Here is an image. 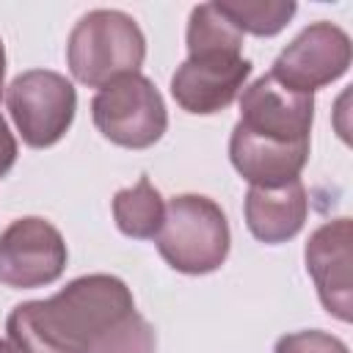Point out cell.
<instances>
[{
    "label": "cell",
    "mask_w": 353,
    "mask_h": 353,
    "mask_svg": "<svg viewBox=\"0 0 353 353\" xmlns=\"http://www.w3.org/2000/svg\"><path fill=\"white\" fill-rule=\"evenodd\" d=\"M251 74V61L243 52H201L188 55V61L171 77V94L188 113H218L223 110L245 77Z\"/></svg>",
    "instance_id": "obj_9"
},
{
    "label": "cell",
    "mask_w": 353,
    "mask_h": 353,
    "mask_svg": "<svg viewBox=\"0 0 353 353\" xmlns=\"http://www.w3.org/2000/svg\"><path fill=\"white\" fill-rule=\"evenodd\" d=\"M113 218H116V226L127 237H138V240L157 237L163 218H165V204L157 188H152L146 174L132 188H124L116 193Z\"/></svg>",
    "instance_id": "obj_13"
},
{
    "label": "cell",
    "mask_w": 353,
    "mask_h": 353,
    "mask_svg": "<svg viewBox=\"0 0 353 353\" xmlns=\"http://www.w3.org/2000/svg\"><path fill=\"white\" fill-rule=\"evenodd\" d=\"M14 160H17V141H14V135L8 132L6 119L0 116V176H6V174L11 171Z\"/></svg>",
    "instance_id": "obj_17"
},
{
    "label": "cell",
    "mask_w": 353,
    "mask_h": 353,
    "mask_svg": "<svg viewBox=\"0 0 353 353\" xmlns=\"http://www.w3.org/2000/svg\"><path fill=\"white\" fill-rule=\"evenodd\" d=\"M3 72H6V52H3V41H0V91H3Z\"/></svg>",
    "instance_id": "obj_19"
},
{
    "label": "cell",
    "mask_w": 353,
    "mask_h": 353,
    "mask_svg": "<svg viewBox=\"0 0 353 353\" xmlns=\"http://www.w3.org/2000/svg\"><path fill=\"white\" fill-rule=\"evenodd\" d=\"M312 116H314L312 94L292 91L281 85L273 74H265L243 91L237 124L262 138L298 143V141H309Z\"/></svg>",
    "instance_id": "obj_8"
},
{
    "label": "cell",
    "mask_w": 353,
    "mask_h": 353,
    "mask_svg": "<svg viewBox=\"0 0 353 353\" xmlns=\"http://www.w3.org/2000/svg\"><path fill=\"white\" fill-rule=\"evenodd\" d=\"M0 353H28V350H22V347H17L11 339H0Z\"/></svg>",
    "instance_id": "obj_18"
},
{
    "label": "cell",
    "mask_w": 353,
    "mask_h": 353,
    "mask_svg": "<svg viewBox=\"0 0 353 353\" xmlns=\"http://www.w3.org/2000/svg\"><path fill=\"white\" fill-rule=\"evenodd\" d=\"M8 113L22 132V141L33 149L58 143L72 127L77 110L74 85L50 69H30L11 80L6 88Z\"/></svg>",
    "instance_id": "obj_5"
},
{
    "label": "cell",
    "mask_w": 353,
    "mask_h": 353,
    "mask_svg": "<svg viewBox=\"0 0 353 353\" xmlns=\"http://www.w3.org/2000/svg\"><path fill=\"white\" fill-rule=\"evenodd\" d=\"M8 339L28 353H154V328L135 312L132 292L116 276L94 273L47 301L14 306Z\"/></svg>",
    "instance_id": "obj_1"
},
{
    "label": "cell",
    "mask_w": 353,
    "mask_h": 353,
    "mask_svg": "<svg viewBox=\"0 0 353 353\" xmlns=\"http://www.w3.org/2000/svg\"><path fill=\"white\" fill-rule=\"evenodd\" d=\"M229 157L232 165L240 171L243 179L251 182V188H281L287 182H295L309 160V141L284 143L273 138L254 135L234 124L232 141H229Z\"/></svg>",
    "instance_id": "obj_11"
},
{
    "label": "cell",
    "mask_w": 353,
    "mask_h": 353,
    "mask_svg": "<svg viewBox=\"0 0 353 353\" xmlns=\"http://www.w3.org/2000/svg\"><path fill=\"white\" fill-rule=\"evenodd\" d=\"M306 190L301 179L281 188H251L245 196V223L262 243H284L295 237L306 221Z\"/></svg>",
    "instance_id": "obj_12"
},
{
    "label": "cell",
    "mask_w": 353,
    "mask_h": 353,
    "mask_svg": "<svg viewBox=\"0 0 353 353\" xmlns=\"http://www.w3.org/2000/svg\"><path fill=\"white\" fill-rule=\"evenodd\" d=\"M215 6L240 33L254 36H276L295 14V3L290 0H226Z\"/></svg>",
    "instance_id": "obj_15"
},
{
    "label": "cell",
    "mask_w": 353,
    "mask_h": 353,
    "mask_svg": "<svg viewBox=\"0 0 353 353\" xmlns=\"http://www.w3.org/2000/svg\"><path fill=\"white\" fill-rule=\"evenodd\" d=\"M350 66V39L331 22L309 25L292 44L281 50L270 74L301 94H312L320 85L342 77Z\"/></svg>",
    "instance_id": "obj_7"
},
{
    "label": "cell",
    "mask_w": 353,
    "mask_h": 353,
    "mask_svg": "<svg viewBox=\"0 0 353 353\" xmlns=\"http://www.w3.org/2000/svg\"><path fill=\"white\" fill-rule=\"evenodd\" d=\"M353 226L350 218L323 223L306 243V270L314 279L317 295L334 317L350 323L353 317Z\"/></svg>",
    "instance_id": "obj_10"
},
{
    "label": "cell",
    "mask_w": 353,
    "mask_h": 353,
    "mask_svg": "<svg viewBox=\"0 0 353 353\" xmlns=\"http://www.w3.org/2000/svg\"><path fill=\"white\" fill-rule=\"evenodd\" d=\"M276 353H347V347L325 331H298L281 336Z\"/></svg>",
    "instance_id": "obj_16"
},
{
    "label": "cell",
    "mask_w": 353,
    "mask_h": 353,
    "mask_svg": "<svg viewBox=\"0 0 353 353\" xmlns=\"http://www.w3.org/2000/svg\"><path fill=\"white\" fill-rule=\"evenodd\" d=\"M97 130L127 149H146L157 143L168 127L160 91L143 74H121L102 85L91 99Z\"/></svg>",
    "instance_id": "obj_4"
},
{
    "label": "cell",
    "mask_w": 353,
    "mask_h": 353,
    "mask_svg": "<svg viewBox=\"0 0 353 353\" xmlns=\"http://www.w3.org/2000/svg\"><path fill=\"white\" fill-rule=\"evenodd\" d=\"M188 52H243V33L218 11L215 3H201L190 11Z\"/></svg>",
    "instance_id": "obj_14"
},
{
    "label": "cell",
    "mask_w": 353,
    "mask_h": 353,
    "mask_svg": "<svg viewBox=\"0 0 353 353\" xmlns=\"http://www.w3.org/2000/svg\"><path fill=\"white\" fill-rule=\"evenodd\" d=\"M160 256L179 273H210L229 254V223L223 210L207 196H174L165 204L163 226L154 237Z\"/></svg>",
    "instance_id": "obj_3"
},
{
    "label": "cell",
    "mask_w": 353,
    "mask_h": 353,
    "mask_svg": "<svg viewBox=\"0 0 353 353\" xmlns=\"http://www.w3.org/2000/svg\"><path fill=\"white\" fill-rule=\"evenodd\" d=\"M66 243L44 218H19L0 234V284L33 290L61 279Z\"/></svg>",
    "instance_id": "obj_6"
},
{
    "label": "cell",
    "mask_w": 353,
    "mask_h": 353,
    "mask_svg": "<svg viewBox=\"0 0 353 353\" xmlns=\"http://www.w3.org/2000/svg\"><path fill=\"white\" fill-rule=\"evenodd\" d=\"M146 41L132 17L97 8L88 11L72 30L66 61L72 74L91 88H102L121 74H135L143 63Z\"/></svg>",
    "instance_id": "obj_2"
}]
</instances>
